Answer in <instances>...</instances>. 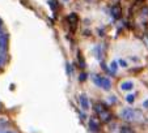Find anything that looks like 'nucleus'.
I'll return each instance as SVG.
<instances>
[{"label": "nucleus", "instance_id": "1", "mask_svg": "<svg viewBox=\"0 0 148 133\" xmlns=\"http://www.w3.org/2000/svg\"><path fill=\"white\" fill-rule=\"evenodd\" d=\"M95 111H96V114H97V116L100 117L101 121L109 123L110 120L113 119V114L110 112L109 108L103 105V103H96L95 105Z\"/></svg>", "mask_w": 148, "mask_h": 133}, {"label": "nucleus", "instance_id": "2", "mask_svg": "<svg viewBox=\"0 0 148 133\" xmlns=\"http://www.w3.org/2000/svg\"><path fill=\"white\" fill-rule=\"evenodd\" d=\"M121 116L127 121H135V120L142 117V112L138 110H134V108H123L122 112H121Z\"/></svg>", "mask_w": 148, "mask_h": 133}, {"label": "nucleus", "instance_id": "3", "mask_svg": "<svg viewBox=\"0 0 148 133\" xmlns=\"http://www.w3.org/2000/svg\"><path fill=\"white\" fill-rule=\"evenodd\" d=\"M93 82H95L97 86H100V88L105 89V90H109V89L112 88V82H110V80L109 78H106V77L95 76V77H93Z\"/></svg>", "mask_w": 148, "mask_h": 133}, {"label": "nucleus", "instance_id": "4", "mask_svg": "<svg viewBox=\"0 0 148 133\" xmlns=\"http://www.w3.org/2000/svg\"><path fill=\"white\" fill-rule=\"evenodd\" d=\"M67 22H68V25H70L71 28L75 29L76 26H77V24H79V17H77V14H76V13H71V14H68V17H67Z\"/></svg>", "mask_w": 148, "mask_h": 133}, {"label": "nucleus", "instance_id": "5", "mask_svg": "<svg viewBox=\"0 0 148 133\" xmlns=\"http://www.w3.org/2000/svg\"><path fill=\"white\" fill-rule=\"evenodd\" d=\"M112 16L114 17V18H121L122 17V8H121L118 4H115V5L112 7Z\"/></svg>", "mask_w": 148, "mask_h": 133}, {"label": "nucleus", "instance_id": "6", "mask_svg": "<svg viewBox=\"0 0 148 133\" xmlns=\"http://www.w3.org/2000/svg\"><path fill=\"white\" fill-rule=\"evenodd\" d=\"M79 102H80V106L81 108H83L84 111H87L89 110V102H88V98L85 97V95H80V99H79Z\"/></svg>", "mask_w": 148, "mask_h": 133}, {"label": "nucleus", "instance_id": "7", "mask_svg": "<svg viewBox=\"0 0 148 133\" xmlns=\"http://www.w3.org/2000/svg\"><path fill=\"white\" fill-rule=\"evenodd\" d=\"M89 129L92 130V132H98V130H100V124H98V121L95 117H92V119L89 120Z\"/></svg>", "mask_w": 148, "mask_h": 133}, {"label": "nucleus", "instance_id": "8", "mask_svg": "<svg viewBox=\"0 0 148 133\" xmlns=\"http://www.w3.org/2000/svg\"><path fill=\"white\" fill-rule=\"evenodd\" d=\"M121 89H122L123 92H130V90H132V89H134V83H132L131 81H126V82H122V85H121Z\"/></svg>", "mask_w": 148, "mask_h": 133}, {"label": "nucleus", "instance_id": "9", "mask_svg": "<svg viewBox=\"0 0 148 133\" xmlns=\"http://www.w3.org/2000/svg\"><path fill=\"white\" fill-rule=\"evenodd\" d=\"M7 47V35L0 37V50H4Z\"/></svg>", "mask_w": 148, "mask_h": 133}, {"label": "nucleus", "instance_id": "10", "mask_svg": "<svg viewBox=\"0 0 148 133\" xmlns=\"http://www.w3.org/2000/svg\"><path fill=\"white\" fill-rule=\"evenodd\" d=\"M119 133H134V132H132V129L130 127H126V125H123V127H121Z\"/></svg>", "mask_w": 148, "mask_h": 133}, {"label": "nucleus", "instance_id": "11", "mask_svg": "<svg viewBox=\"0 0 148 133\" xmlns=\"http://www.w3.org/2000/svg\"><path fill=\"white\" fill-rule=\"evenodd\" d=\"M77 60H79V64H80V68H84V66H85V64H84L83 56H81V54H80V52L77 54Z\"/></svg>", "mask_w": 148, "mask_h": 133}, {"label": "nucleus", "instance_id": "12", "mask_svg": "<svg viewBox=\"0 0 148 133\" xmlns=\"http://www.w3.org/2000/svg\"><path fill=\"white\" fill-rule=\"evenodd\" d=\"M49 3L51 4V9H54V11H55L56 9V5H58V3H56V0H50V1H49Z\"/></svg>", "mask_w": 148, "mask_h": 133}, {"label": "nucleus", "instance_id": "13", "mask_svg": "<svg viewBox=\"0 0 148 133\" xmlns=\"http://www.w3.org/2000/svg\"><path fill=\"white\" fill-rule=\"evenodd\" d=\"M110 66H112V71H113V72H117V69H118V64L115 63V61H113L112 65H110Z\"/></svg>", "mask_w": 148, "mask_h": 133}, {"label": "nucleus", "instance_id": "14", "mask_svg": "<svg viewBox=\"0 0 148 133\" xmlns=\"http://www.w3.org/2000/svg\"><path fill=\"white\" fill-rule=\"evenodd\" d=\"M134 98H135V95H129V97H127V98H126V99H127V102H129V103H132V102H134Z\"/></svg>", "mask_w": 148, "mask_h": 133}, {"label": "nucleus", "instance_id": "15", "mask_svg": "<svg viewBox=\"0 0 148 133\" xmlns=\"http://www.w3.org/2000/svg\"><path fill=\"white\" fill-rule=\"evenodd\" d=\"M84 80H85V75H81L80 76V81H84Z\"/></svg>", "mask_w": 148, "mask_h": 133}, {"label": "nucleus", "instance_id": "16", "mask_svg": "<svg viewBox=\"0 0 148 133\" xmlns=\"http://www.w3.org/2000/svg\"><path fill=\"white\" fill-rule=\"evenodd\" d=\"M143 106H144V107H145V108H148V100H145V102H144V103H143Z\"/></svg>", "mask_w": 148, "mask_h": 133}, {"label": "nucleus", "instance_id": "17", "mask_svg": "<svg viewBox=\"0 0 148 133\" xmlns=\"http://www.w3.org/2000/svg\"><path fill=\"white\" fill-rule=\"evenodd\" d=\"M1 28H3V21L0 20V31H1Z\"/></svg>", "mask_w": 148, "mask_h": 133}, {"label": "nucleus", "instance_id": "18", "mask_svg": "<svg viewBox=\"0 0 148 133\" xmlns=\"http://www.w3.org/2000/svg\"><path fill=\"white\" fill-rule=\"evenodd\" d=\"M121 65H126V61L125 60H121Z\"/></svg>", "mask_w": 148, "mask_h": 133}, {"label": "nucleus", "instance_id": "19", "mask_svg": "<svg viewBox=\"0 0 148 133\" xmlns=\"http://www.w3.org/2000/svg\"><path fill=\"white\" fill-rule=\"evenodd\" d=\"M1 61H3V58H1V55H0V64H1Z\"/></svg>", "mask_w": 148, "mask_h": 133}]
</instances>
